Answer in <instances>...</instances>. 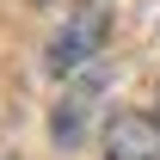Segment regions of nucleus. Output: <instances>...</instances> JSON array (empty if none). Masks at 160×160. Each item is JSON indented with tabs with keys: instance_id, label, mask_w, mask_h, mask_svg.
Listing matches in <instances>:
<instances>
[{
	"instance_id": "nucleus-1",
	"label": "nucleus",
	"mask_w": 160,
	"mask_h": 160,
	"mask_svg": "<svg viewBox=\"0 0 160 160\" xmlns=\"http://www.w3.org/2000/svg\"><path fill=\"white\" fill-rule=\"evenodd\" d=\"M105 31H111L105 0H86V6H74V19L62 25V31H56V43H49V74H56V80L86 74V68L99 62V49H105Z\"/></svg>"
},
{
	"instance_id": "nucleus-2",
	"label": "nucleus",
	"mask_w": 160,
	"mask_h": 160,
	"mask_svg": "<svg viewBox=\"0 0 160 160\" xmlns=\"http://www.w3.org/2000/svg\"><path fill=\"white\" fill-rule=\"evenodd\" d=\"M105 160H160V117L117 111L105 123Z\"/></svg>"
},
{
	"instance_id": "nucleus-3",
	"label": "nucleus",
	"mask_w": 160,
	"mask_h": 160,
	"mask_svg": "<svg viewBox=\"0 0 160 160\" xmlns=\"http://www.w3.org/2000/svg\"><path fill=\"white\" fill-rule=\"evenodd\" d=\"M92 99H99V68H86V74H80V86H74V92H68L62 105H56V123H49V136H56L62 148L86 136V117H92Z\"/></svg>"
}]
</instances>
